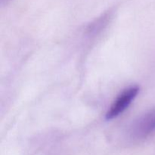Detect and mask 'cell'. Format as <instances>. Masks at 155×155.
Returning a JSON list of instances; mask_svg holds the SVG:
<instances>
[{"label":"cell","mask_w":155,"mask_h":155,"mask_svg":"<svg viewBox=\"0 0 155 155\" xmlns=\"http://www.w3.org/2000/svg\"><path fill=\"white\" fill-rule=\"evenodd\" d=\"M139 92V86H136L129 87L123 91L115 99L106 113V120H110L117 117L121 114L124 113L128 108L132 101L136 98Z\"/></svg>","instance_id":"2"},{"label":"cell","mask_w":155,"mask_h":155,"mask_svg":"<svg viewBox=\"0 0 155 155\" xmlns=\"http://www.w3.org/2000/svg\"><path fill=\"white\" fill-rule=\"evenodd\" d=\"M155 131V109L149 110L134 121L129 131V136L133 141L146 139Z\"/></svg>","instance_id":"1"},{"label":"cell","mask_w":155,"mask_h":155,"mask_svg":"<svg viewBox=\"0 0 155 155\" xmlns=\"http://www.w3.org/2000/svg\"></svg>","instance_id":"3"}]
</instances>
